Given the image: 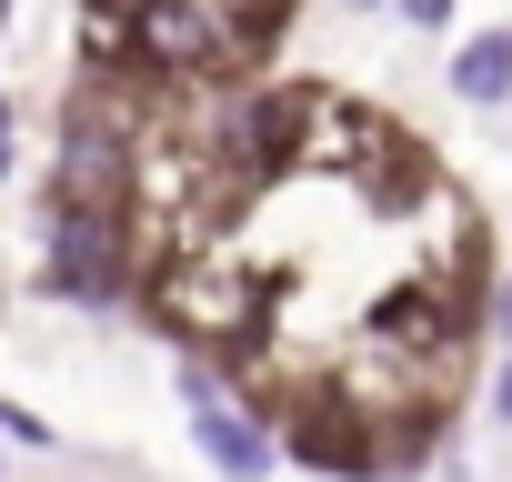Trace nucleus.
Segmentation results:
<instances>
[{"label":"nucleus","instance_id":"423d86ee","mask_svg":"<svg viewBox=\"0 0 512 482\" xmlns=\"http://www.w3.org/2000/svg\"><path fill=\"white\" fill-rule=\"evenodd\" d=\"M442 81H452V101H462V111H482V121H492V111H512V21L462 31Z\"/></svg>","mask_w":512,"mask_h":482},{"label":"nucleus","instance_id":"6e6552de","mask_svg":"<svg viewBox=\"0 0 512 482\" xmlns=\"http://www.w3.org/2000/svg\"><path fill=\"white\" fill-rule=\"evenodd\" d=\"M452 11H462V0H392V21L422 31V41H452Z\"/></svg>","mask_w":512,"mask_h":482},{"label":"nucleus","instance_id":"f03ea898","mask_svg":"<svg viewBox=\"0 0 512 482\" xmlns=\"http://www.w3.org/2000/svg\"><path fill=\"white\" fill-rule=\"evenodd\" d=\"M322 111H332V81H312V71H251V81H231V101H221V151H231L251 181L282 191V181L312 171Z\"/></svg>","mask_w":512,"mask_h":482},{"label":"nucleus","instance_id":"f257e3e1","mask_svg":"<svg viewBox=\"0 0 512 482\" xmlns=\"http://www.w3.org/2000/svg\"><path fill=\"white\" fill-rule=\"evenodd\" d=\"M141 312L181 342V352H241L251 332H272V312H282V282L241 252V231H221V241H181V252H161L151 262V282H141Z\"/></svg>","mask_w":512,"mask_h":482},{"label":"nucleus","instance_id":"4468645a","mask_svg":"<svg viewBox=\"0 0 512 482\" xmlns=\"http://www.w3.org/2000/svg\"><path fill=\"white\" fill-rule=\"evenodd\" d=\"M0 41H11V0H0Z\"/></svg>","mask_w":512,"mask_h":482},{"label":"nucleus","instance_id":"9d476101","mask_svg":"<svg viewBox=\"0 0 512 482\" xmlns=\"http://www.w3.org/2000/svg\"><path fill=\"white\" fill-rule=\"evenodd\" d=\"M482 422L512 432V352H492V382H482Z\"/></svg>","mask_w":512,"mask_h":482},{"label":"nucleus","instance_id":"ddd939ff","mask_svg":"<svg viewBox=\"0 0 512 482\" xmlns=\"http://www.w3.org/2000/svg\"><path fill=\"white\" fill-rule=\"evenodd\" d=\"M0 482H11V432H0Z\"/></svg>","mask_w":512,"mask_h":482},{"label":"nucleus","instance_id":"20e7f679","mask_svg":"<svg viewBox=\"0 0 512 482\" xmlns=\"http://www.w3.org/2000/svg\"><path fill=\"white\" fill-rule=\"evenodd\" d=\"M352 332H372V342H392V352H412V362L452 372V362L472 352V332H482V302H462V282L402 272V282H382V292L362 302V322H352Z\"/></svg>","mask_w":512,"mask_h":482},{"label":"nucleus","instance_id":"7ed1b4c3","mask_svg":"<svg viewBox=\"0 0 512 482\" xmlns=\"http://www.w3.org/2000/svg\"><path fill=\"white\" fill-rule=\"evenodd\" d=\"M181 422H191V452L211 462V482H272L282 472V422L251 412L241 382L211 362V352H181Z\"/></svg>","mask_w":512,"mask_h":482},{"label":"nucleus","instance_id":"9b49d317","mask_svg":"<svg viewBox=\"0 0 512 482\" xmlns=\"http://www.w3.org/2000/svg\"><path fill=\"white\" fill-rule=\"evenodd\" d=\"M0 432H11V452H51V422H31L21 402H0Z\"/></svg>","mask_w":512,"mask_h":482},{"label":"nucleus","instance_id":"1a4fd4ad","mask_svg":"<svg viewBox=\"0 0 512 482\" xmlns=\"http://www.w3.org/2000/svg\"><path fill=\"white\" fill-rule=\"evenodd\" d=\"M21 141H31V111H21V91H0V181L21 171Z\"/></svg>","mask_w":512,"mask_h":482},{"label":"nucleus","instance_id":"0eeeda50","mask_svg":"<svg viewBox=\"0 0 512 482\" xmlns=\"http://www.w3.org/2000/svg\"><path fill=\"white\" fill-rule=\"evenodd\" d=\"M482 342L512 352V262H492V282H482Z\"/></svg>","mask_w":512,"mask_h":482},{"label":"nucleus","instance_id":"39448f33","mask_svg":"<svg viewBox=\"0 0 512 482\" xmlns=\"http://www.w3.org/2000/svg\"><path fill=\"white\" fill-rule=\"evenodd\" d=\"M282 452H292L302 472H322V482H392V472H382V422H372L362 402H342L322 372H312L302 402L282 412Z\"/></svg>","mask_w":512,"mask_h":482},{"label":"nucleus","instance_id":"f8f14e48","mask_svg":"<svg viewBox=\"0 0 512 482\" xmlns=\"http://www.w3.org/2000/svg\"><path fill=\"white\" fill-rule=\"evenodd\" d=\"M332 11H352V21H382V11H392V0H332Z\"/></svg>","mask_w":512,"mask_h":482}]
</instances>
